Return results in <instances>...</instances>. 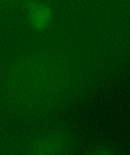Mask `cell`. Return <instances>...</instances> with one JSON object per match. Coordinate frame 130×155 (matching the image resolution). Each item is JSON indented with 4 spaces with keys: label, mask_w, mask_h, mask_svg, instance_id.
<instances>
[{
    "label": "cell",
    "mask_w": 130,
    "mask_h": 155,
    "mask_svg": "<svg viewBox=\"0 0 130 155\" xmlns=\"http://www.w3.org/2000/svg\"><path fill=\"white\" fill-rule=\"evenodd\" d=\"M26 12H28V22L36 31H43L53 20V10L42 2H36V0L26 2Z\"/></svg>",
    "instance_id": "cell-1"
}]
</instances>
